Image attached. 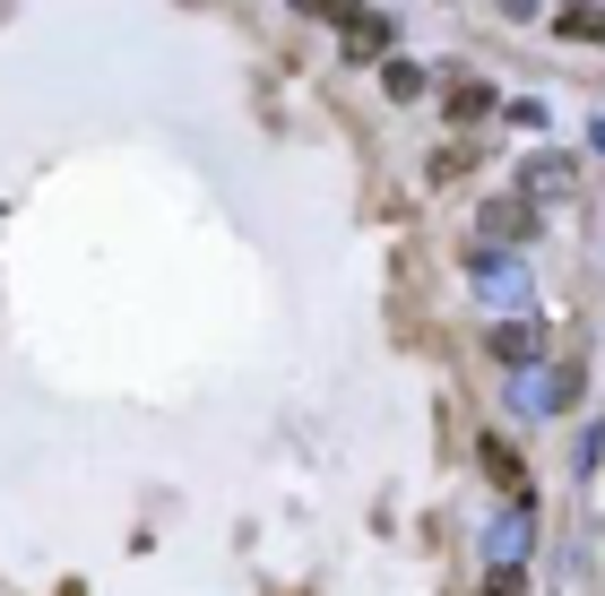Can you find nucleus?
<instances>
[{
    "label": "nucleus",
    "mask_w": 605,
    "mask_h": 596,
    "mask_svg": "<svg viewBox=\"0 0 605 596\" xmlns=\"http://www.w3.org/2000/svg\"><path fill=\"white\" fill-rule=\"evenodd\" d=\"M493 355H501V363H528V355H536V329H493Z\"/></svg>",
    "instance_id": "nucleus-1"
},
{
    "label": "nucleus",
    "mask_w": 605,
    "mask_h": 596,
    "mask_svg": "<svg viewBox=\"0 0 605 596\" xmlns=\"http://www.w3.org/2000/svg\"><path fill=\"white\" fill-rule=\"evenodd\" d=\"M484 105H493V87H476V78H468V87H450V113H459V121H476Z\"/></svg>",
    "instance_id": "nucleus-2"
},
{
    "label": "nucleus",
    "mask_w": 605,
    "mask_h": 596,
    "mask_svg": "<svg viewBox=\"0 0 605 596\" xmlns=\"http://www.w3.org/2000/svg\"><path fill=\"white\" fill-rule=\"evenodd\" d=\"M484 596H519V580H510V571H501V580H493V588H484Z\"/></svg>",
    "instance_id": "nucleus-3"
}]
</instances>
